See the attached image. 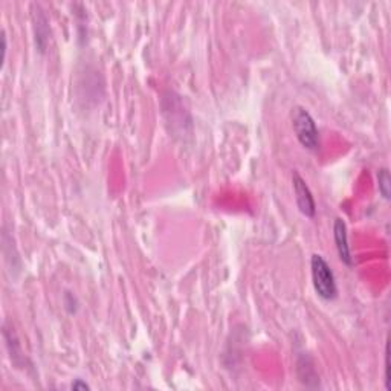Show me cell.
Segmentation results:
<instances>
[{"instance_id":"9","label":"cell","mask_w":391,"mask_h":391,"mask_svg":"<svg viewBox=\"0 0 391 391\" xmlns=\"http://www.w3.org/2000/svg\"><path fill=\"white\" fill-rule=\"evenodd\" d=\"M37 24H38V29H40V28H41V26H40V24H41V23H40V20H37ZM37 37H38V41H40V38H41V31H40V32H37Z\"/></svg>"},{"instance_id":"2","label":"cell","mask_w":391,"mask_h":391,"mask_svg":"<svg viewBox=\"0 0 391 391\" xmlns=\"http://www.w3.org/2000/svg\"><path fill=\"white\" fill-rule=\"evenodd\" d=\"M292 125L297 135V139L300 144L307 150H318L320 147V132L317 128V124L312 118V115L303 109L297 107L292 115Z\"/></svg>"},{"instance_id":"1","label":"cell","mask_w":391,"mask_h":391,"mask_svg":"<svg viewBox=\"0 0 391 391\" xmlns=\"http://www.w3.org/2000/svg\"><path fill=\"white\" fill-rule=\"evenodd\" d=\"M310 269H312V283L317 295L326 301L335 300L338 289L333 271L330 265L321 257L320 254H314L310 258Z\"/></svg>"},{"instance_id":"5","label":"cell","mask_w":391,"mask_h":391,"mask_svg":"<svg viewBox=\"0 0 391 391\" xmlns=\"http://www.w3.org/2000/svg\"><path fill=\"white\" fill-rule=\"evenodd\" d=\"M378 185H379V193L384 199H390V185H391V179H390V173L387 168H382L379 170L378 173Z\"/></svg>"},{"instance_id":"8","label":"cell","mask_w":391,"mask_h":391,"mask_svg":"<svg viewBox=\"0 0 391 391\" xmlns=\"http://www.w3.org/2000/svg\"><path fill=\"white\" fill-rule=\"evenodd\" d=\"M6 35H5V32L2 34V52H3V58H2V61L5 63V58H6Z\"/></svg>"},{"instance_id":"7","label":"cell","mask_w":391,"mask_h":391,"mask_svg":"<svg viewBox=\"0 0 391 391\" xmlns=\"http://www.w3.org/2000/svg\"><path fill=\"white\" fill-rule=\"evenodd\" d=\"M72 388L73 390H89V385L86 382H83L81 379H76L72 382Z\"/></svg>"},{"instance_id":"4","label":"cell","mask_w":391,"mask_h":391,"mask_svg":"<svg viewBox=\"0 0 391 391\" xmlns=\"http://www.w3.org/2000/svg\"><path fill=\"white\" fill-rule=\"evenodd\" d=\"M333 239H335V245H336L338 255H340L341 262L347 266H352L353 258H352V252H350V246H349L347 225L340 217L335 219V223H333Z\"/></svg>"},{"instance_id":"6","label":"cell","mask_w":391,"mask_h":391,"mask_svg":"<svg viewBox=\"0 0 391 391\" xmlns=\"http://www.w3.org/2000/svg\"><path fill=\"white\" fill-rule=\"evenodd\" d=\"M63 304H64V309L69 315H75L78 312V300L76 297L72 294V292H64V297H63Z\"/></svg>"},{"instance_id":"3","label":"cell","mask_w":391,"mask_h":391,"mask_svg":"<svg viewBox=\"0 0 391 391\" xmlns=\"http://www.w3.org/2000/svg\"><path fill=\"white\" fill-rule=\"evenodd\" d=\"M292 185H294L295 200H297V206H298L300 213L306 217H314L317 213V206H315L312 191L307 187V184L304 182V179L297 171H294V174H292Z\"/></svg>"}]
</instances>
